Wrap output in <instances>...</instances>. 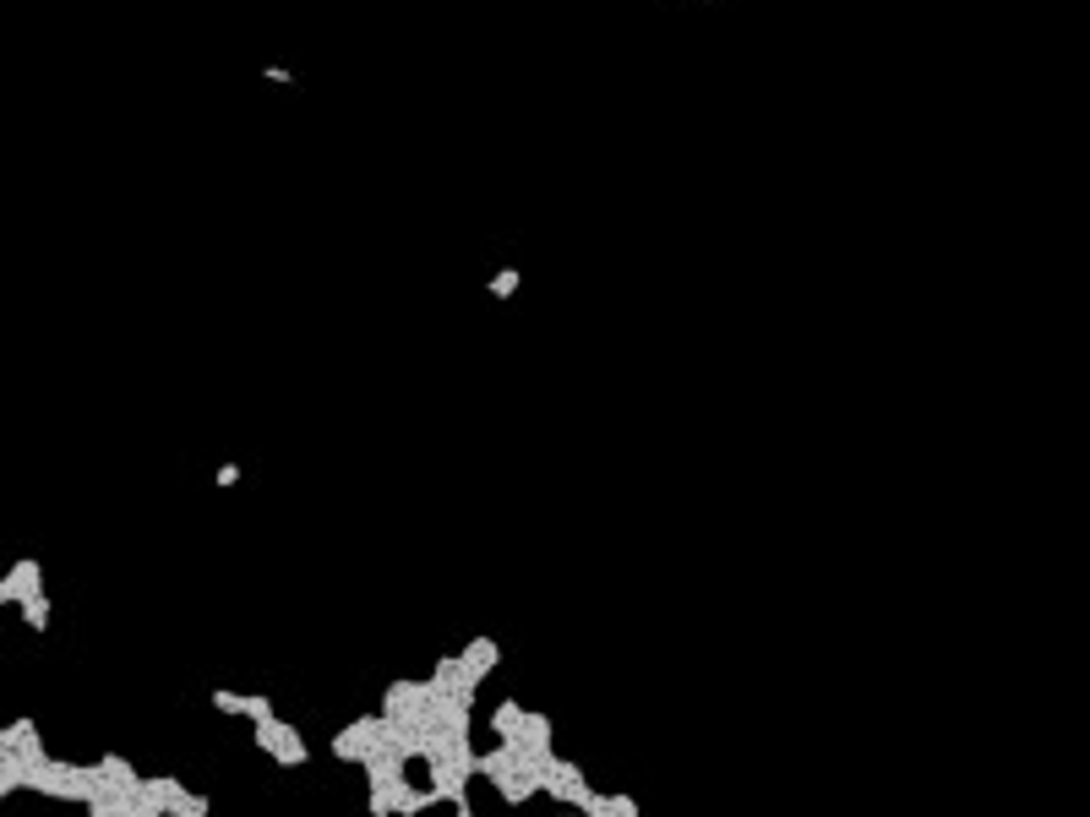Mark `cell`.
<instances>
[{
  "mask_svg": "<svg viewBox=\"0 0 1090 817\" xmlns=\"http://www.w3.org/2000/svg\"><path fill=\"white\" fill-rule=\"evenodd\" d=\"M213 708H224V714H235V719H251V725H262V719H273V697H262V692H213Z\"/></svg>",
  "mask_w": 1090,
  "mask_h": 817,
  "instance_id": "obj_8",
  "label": "cell"
},
{
  "mask_svg": "<svg viewBox=\"0 0 1090 817\" xmlns=\"http://www.w3.org/2000/svg\"><path fill=\"white\" fill-rule=\"evenodd\" d=\"M23 611V621L34 627V632H50V616H55V605H50V594H34V600H23L17 605Z\"/></svg>",
  "mask_w": 1090,
  "mask_h": 817,
  "instance_id": "obj_12",
  "label": "cell"
},
{
  "mask_svg": "<svg viewBox=\"0 0 1090 817\" xmlns=\"http://www.w3.org/2000/svg\"><path fill=\"white\" fill-rule=\"evenodd\" d=\"M142 795L159 801V817H208V812H213L208 795H191V790H186L180 779H170V774H148V779H142Z\"/></svg>",
  "mask_w": 1090,
  "mask_h": 817,
  "instance_id": "obj_3",
  "label": "cell"
},
{
  "mask_svg": "<svg viewBox=\"0 0 1090 817\" xmlns=\"http://www.w3.org/2000/svg\"><path fill=\"white\" fill-rule=\"evenodd\" d=\"M431 806H437L431 784H421V790H415V784L404 779V784H399V812H393V817H415V812H431Z\"/></svg>",
  "mask_w": 1090,
  "mask_h": 817,
  "instance_id": "obj_11",
  "label": "cell"
},
{
  "mask_svg": "<svg viewBox=\"0 0 1090 817\" xmlns=\"http://www.w3.org/2000/svg\"><path fill=\"white\" fill-rule=\"evenodd\" d=\"M459 659H464V676H469V687H480L497 665H502V649L491 643V638H469L464 649H459Z\"/></svg>",
  "mask_w": 1090,
  "mask_h": 817,
  "instance_id": "obj_7",
  "label": "cell"
},
{
  "mask_svg": "<svg viewBox=\"0 0 1090 817\" xmlns=\"http://www.w3.org/2000/svg\"><path fill=\"white\" fill-rule=\"evenodd\" d=\"M567 817H578V812H567Z\"/></svg>",
  "mask_w": 1090,
  "mask_h": 817,
  "instance_id": "obj_14",
  "label": "cell"
},
{
  "mask_svg": "<svg viewBox=\"0 0 1090 817\" xmlns=\"http://www.w3.org/2000/svg\"><path fill=\"white\" fill-rule=\"evenodd\" d=\"M93 768H99V779H104V784H115L121 795H137V790H142V774H137V768H131L121 752H104Z\"/></svg>",
  "mask_w": 1090,
  "mask_h": 817,
  "instance_id": "obj_9",
  "label": "cell"
},
{
  "mask_svg": "<svg viewBox=\"0 0 1090 817\" xmlns=\"http://www.w3.org/2000/svg\"><path fill=\"white\" fill-rule=\"evenodd\" d=\"M0 746H7L17 763H23V774L28 768H39L50 752H45V741H39V725H34V714H23V719H12V725H0Z\"/></svg>",
  "mask_w": 1090,
  "mask_h": 817,
  "instance_id": "obj_5",
  "label": "cell"
},
{
  "mask_svg": "<svg viewBox=\"0 0 1090 817\" xmlns=\"http://www.w3.org/2000/svg\"><path fill=\"white\" fill-rule=\"evenodd\" d=\"M0 611H7V605H0Z\"/></svg>",
  "mask_w": 1090,
  "mask_h": 817,
  "instance_id": "obj_15",
  "label": "cell"
},
{
  "mask_svg": "<svg viewBox=\"0 0 1090 817\" xmlns=\"http://www.w3.org/2000/svg\"><path fill=\"white\" fill-rule=\"evenodd\" d=\"M524 714H529V708H524L518 697H502V703L491 708V730H497L508 746H518V741H524Z\"/></svg>",
  "mask_w": 1090,
  "mask_h": 817,
  "instance_id": "obj_10",
  "label": "cell"
},
{
  "mask_svg": "<svg viewBox=\"0 0 1090 817\" xmlns=\"http://www.w3.org/2000/svg\"><path fill=\"white\" fill-rule=\"evenodd\" d=\"M251 730H256V746H262L273 763H284V768H305V763H311L305 736H300L284 714H273V719H262V725H251Z\"/></svg>",
  "mask_w": 1090,
  "mask_h": 817,
  "instance_id": "obj_2",
  "label": "cell"
},
{
  "mask_svg": "<svg viewBox=\"0 0 1090 817\" xmlns=\"http://www.w3.org/2000/svg\"><path fill=\"white\" fill-rule=\"evenodd\" d=\"M23 790H39V795H55V801H88L99 790V768L88 763H66V757H45L39 768L23 774Z\"/></svg>",
  "mask_w": 1090,
  "mask_h": 817,
  "instance_id": "obj_1",
  "label": "cell"
},
{
  "mask_svg": "<svg viewBox=\"0 0 1090 817\" xmlns=\"http://www.w3.org/2000/svg\"><path fill=\"white\" fill-rule=\"evenodd\" d=\"M377 736H383V714H360L354 725H343L338 736H333V757L338 763H360V757H366L372 746H377Z\"/></svg>",
  "mask_w": 1090,
  "mask_h": 817,
  "instance_id": "obj_4",
  "label": "cell"
},
{
  "mask_svg": "<svg viewBox=\"0 0 1090 817\" xmlns=\"http://www.w3.org/2000/svg\"><path fill=\"white\" fill-rule=\"evenodd\" d=\"M491 294L497 300H508V294H518V267H502L497 278H491Z\"/></svg>",
  "mask_w": 1090,
  "mask_h": 817,
  "instance_id": "obj_13",
  "label": "cell"
},
{
  "mask_svg": "<svg viewBox=\"0 0 1090 817\" xmlns=\"http://www.w3.org/2000/svg\"><path fill=\"white\" fill-rule=\"evenodd\" d=\"M34 594H45V567H39L34 556H23L7 578H0V605H23V600H34Z\"/></svg>",
  "mask_w": 1090,
  "mask_h": 817,
  "instance_id": "obj_6",
  "label": "cell"
}]
</instances>
